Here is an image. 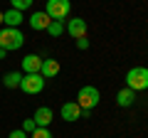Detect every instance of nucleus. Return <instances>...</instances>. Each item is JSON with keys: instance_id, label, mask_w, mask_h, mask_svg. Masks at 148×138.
Segmentation results:
<instances>
[{"instance_id": "1", "label": "nucleus", "mask_w": 148, "mask_h": 138, "mask_svg": "<svg viewBox=\"0 0 148 138\" xmlns=\"http://www.w3.org/2000/svg\"><path fill=\"white\" fill-rule=\"evenodd\" d=\"M22 42H25V35H22L17 27H3V30H0V47L5 49V52L20 49Z\"/></svg>"}, {"instance_id": "2", "label": "nucleus", "mask_w": 148, "mask_h": 138, "mask_svg": "<svg viewBox=\"0 0 148 138\" xmlns=\"http://www.w3.org/2000/svg\"><path fill=\"white\" fill-rule=\"evenodd\" d=\"M126 86L133 91H146L148 89V69L146 67H133L126 72Z\"/></svg>"}, {"instance_id": "3", "label": "nucleus", "mask_w": 148, "mask_h": 138, "mask_svg": "<svg viewBox=\"0 0 148 138\" xmlns=\"http://www.w3.org/2000/svg\"><path fill=\"white\" fill-rule=\"evenodd\" d=\"M69 10H72L69 0H47V5H45V12L49 15V20H59V22H64Z\"/></svg>"}, {"instance_id": "4", "label": "nucleus", "mask_w": 148, "mask_h": 138, "mask_svg": "<svg viewBox=\"0 0 148 138\" xmlns=\"http://www.w3.org/2000/svg\"><path fill=\"white\" fill-rule=\"evenodd\" d=\"M99 89H96V86H82L79 89V94H77V104H79L82 109H94L96 104H99Z\"/></svg>"}, {"instance_id": "5", "label": "nucleus", "mask_w": 148, "mask_h": 138, "mask_svg": "<svg viewBox=\"0 0 148 138\" xmlns=\"http://www.w3.org/2000/svg\"><path fill=\"white\" fill-rule=\"evenodd\" d=\"M20 89L25 91V94H40V91L45 89V77L42 74H22Z\"/></svg>"}, {"instance_id": "6", "label": "nucleus", "mask_w": 148, "mask_h": 138, "mask_svg": "<svg viewBox=\"0 0 148 138\" xmlns=\"http://www.w3.org/2000/svg\"><path fill=\"white\" fill-rule=\"evenodd\" d=\"M67 32H69V37H74V40L86 37V20H84V17H74V20H69L67 22Z\"/></svg>"}, {"instance_id": "7", "label": "nucleus", "mask_w": 148, "mask_h": 138, "mask_svg": "<svg viewBox=\"0 0 148 138\" xmlns=\"http://www.w3.org/2000/svg\"><path fill=\"white\" fill-rule=\"evenodd\" d=\"M62 118H64V121H79V118H82V106L77 104V101H67V104H62Z\"/></svg>"}, {"instance_id": "8", "label": "nucleus", "mask_w": 148, "mask_h": 138, "mask_svg": "<svg viewBox=\"0 0 148 138\" xmlns=\"http://www.w3.org/2000/svg\"><path fill=\"white\" fill-rule=\"evenodd\" d=\"M40 69H42V57L27 54V57L22 59V72H25V74H40Z\"/></svg>"}, {"instance_id": "9", "label": "nucleus", "mask_w": 148, "mask_h": 138, "mask_svg": "<svg viewBox=\"0 0 148 138\" xmlns=\"http://www.w3.org/2000/svg\"><path fill=\"white\" fill-rule=\"evenodd\" d=\"M32 121H35L40 128H47L49 123H52V109L49 106H40L35 111V116H32Z\"/></svg>"}, {"instance_id": "10", "label": "nucleus", "mask_w": 148, "mask_h": 138, "mask_svg": "<svg viewBox=\"0 0 148 138\" xmlns=\"http://www.w3.org/2000/svg\"><path fill=\"white\" fill-rule=\"evenodd\" d=\"M49 15L45 10H40V12H32L30 15V27L32 30H47V25H49Z\"/></svg>"}, {"instance_id": "11", "label": "nucleus", "mask_w": 148, "mask_h": 138, "mask_svg": "<svg viewBox=\"0 0 148 138\" xmlns=\"http://www.w3.org/2000/svg\"><path fill=\"white\" fill-rule=\"evenodd\" d=\"M40 74L45 79H52V77L59 74V62L57 59H42V69H40Z\"/></svg>"}, {"instance_id": "12", "label": "nucleus", "mask_w": 148, "mask_h": 138, "mask_svg": "<svg viewBox=\"0 0 148 138\" xmlns=\"http://www.w3.org/2000/svg\"><path fill=\"white\" fill-rule=\"evenodd\" d=\"M3 22H5V27H17L25 22V15L20 10H8V12H3Z\"/></svg>"}, {"instance_id": "13", "label": "nucleus", "mask_w": 148, "mask_h": 138, "mask_svg": "<svg viewBox=\"0 0 148 138\" xmlns=\"http://www.w3.org/2000/svg\"><path fill=\"white\" fill-rule=\"evenodd\" d=\"M133 101H136V91L128 89V86L116 94V104H119V106H123V109H126V106H133Z\"/></svg>"}, {"instance_id": "14", "label": "nucleus", "mask_w": 148, "mask_h": 138, "mask_svg": "<svg viewBox=\"0 0 148 138\" xmlns=\"http://www.w3.org/2000/svg\"><path fill=\"white\" fill-rule=\"evenodd\" d=\"M20 81H22V74H20V72H8V74L3 77V84H5L8 89H15V86L20 89Z\"/></svg>"}, {"instance_id": "15", "label": "nucleus", "mask_w": 148, "mask_h": 138, "mask_svg": "<svg viewBox=\"0 0 148 138\" xmlns=\"http://www.w3.org/2000/svg\"><path fill=\"white\" fill-rule=\"evenodd\" d=\"M47 32L52 35V37H59V35L64 32V22H59V20H52V22L47 25Z\"/></svg>"}, {"instance_id": "16", "label": "nucleus", "mask_w": 148, "mask_h": 138, "mask_svg": "<svg viewBox=\"0 0 148 138\" xmlns=\"http://www.w3.org/2000/svg\"><path fill=\"white\" fill-rule=\"evenodd\" d=\"M32 3H35V0H10L12 10H20V12H25L27 8H32Z\"/></svg>"}, {"instance_id": "17", "label": "nucleus", "mask_w": 148, "mask_h": 138, "mask_svg": "<svg viewBox=\"0 0 148 138\" xmlns=\"http://www.w3.org/2000/svg\"><path fill=\"white\" fill-rule=\"evenodd\" d=\"M30 136H32V138H52V133H49L47 128H40V126H37L35 131L30 133Z\"/></svg>"}, {"instance_id": "18", "label": "nucleus", "mask_w": 148, "mask_h": 138, "mask_svg": "<svg viewBox=\"0 0 148 138\" xmlns=\"http://www.w3.org/2000/svg\"><path fill=\"white\" fill-rule=\"evenodd\" d=\"M35 128H37V123L32 121V118H25V123H22V131H25V133H32Z\"/></svg>"}, {"instance_id": "19", "label": "nucleus", "mask_w": 148, "mask_h": 138, "mask_svg": "<svg viewBox=\"0 0 148 138\" xmlns=\"http://www.w3.org/2000/svg\"><path fill=\"white\" fill-rule=\"evenodd\" d=\"M8 138H27V133L22 131V128H17V131H10V136Z\"/></svg>"}, {"instance_id": "20", "label": "nucleus", "mask_w": 148, "mask_h": 138, "mask_svg": "<svg viewBox=\"0 0 148 138\" xmlns=\"http://www.w3.org/2000/svg\"><path fill=\"white\" fill-rule=\"evenodd\" d=\"M77 47H79V49H89V40H86V37H79V40H77Z\"/></svg>"}, {"instance_id": "21", "label": "nucleus", "mask_w": 148, "mask_h": 138, "mask_svg": "<svg viewBox=\"0 0 148 138\" xmlns=\"http://www.w3.org/2000/svg\"><path fill=\"white\" fill-rule=\"evenodd\" d=\"M3 57H5V49H3V47H0V59H3Z\"/></svg>"}, {"instance_id": "22", "label": "nucleus", "mask_w": 148, "mask_h": 138, "mask_svg": "<svg viewBox=\"0 0 148 138\" xmlns=\"http://www.w3.org/2000/svg\"><path fill=\"white\" fill-rule=\"evenodd\" d=\"M0 25H3V10H0Z\"/></svg>"}]
</instances>
